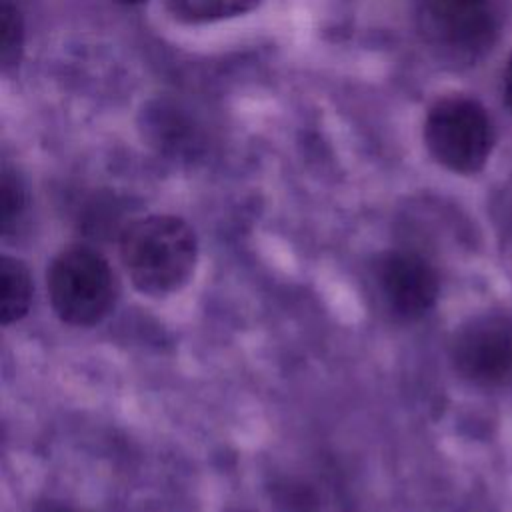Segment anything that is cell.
<instances>
[{"label": "cell", "instance_id": "obj_1", "mask_svg": "<svg viewBox=\"0 0 512 512\" xmlns=\"http://www.w3.org/2000/svg\"><path fill=\"white\" fill-rule=\"evenodd\" d=\"M120 258L138 292L166 296L184 288L194 274L196 234L178 216L152 214L122 230Z\"/></svg>", "mask_w": 512, "mask_h": 512}, {"label": "cell", "instance_id": "obj_2", "mask_svg": "<svg viewBox=\"0 0 512 512\" xmlns=\"http://www.w3.org/2000/svg\"><path fill=\"white\" fill-rule=\"evenodd\" d=\"M54 314L72 326H94L108 316L118 282L108 260L94 248L76 244L54 256L46 272Z\"/></svg>", "mask_w": 512, "mask_h": 512}, {"label": "cell", "instance_id": "obj_3", "mask_svg": "<svg viewBox=\"0 0 512 512\" xmlns=\"http://www.w3.org/2000/svg\"><path fill=\"white\" fill-rule=\"evenodd\" d=\"M424 140L438 164L458 174H474L486 164L494 134L478 102L444 98L428 112Z\"/></svg>", "mask_w": 512, "mask_h": 512}, {"label": "cell", "instance_id": "obj_4", "mask_svg": "<svg viewBox=\"0 0 512 512\" xmlns=\"http://www.w3.org/2000/svg\"><path fill=\"white\" fill-rule=\"evenodd\" d=\"M456 370L478 384H494L512 374V322L484 314L464 322L452 338Z\"/></svg>", "mask_w": 512, "mask_h": 512}, {"label": "cell", "instance_id": "obj_5", "mask_svg": "<svg viewBox=\"0 0 512 512\" xmlns=\"http://www.w3.org/2000/svg\"><path fill=\"white\" fill-rule=\"evenodd\" d=\"M374 278L388 308L406 320L424 316L438 298L434 268L414 252H382L374 260Z\"/></svg>", "mask_w": 512, "mask_h": 512}, {"label": "cell", "instance_id": "obj_6", "mask_svg": "<svg viewBox=\"0 0 512 512\" xmlns=\"http://www.w3.org/2000/svg\"><path fill=\"white\" fill-rule=\"evenodd\" d=\"M32 300L28 266L14 256L0 258V322L12 324L26 316Z\"/></svg>", "mask_w": 512, "mask_h": 512}, {"label": "cell", "instance_id": "obj_7", "mask_svg": "<svg viewBox=\"0 0 512 512\" xmlns=\"http://www.w3.org/2000/svg\"><path fill=\"white\" fill-rule=\"evenodd\" d=\"M258 0H166L168 12L188 24L216 22L252 10Z\"/></svg>", "mask_w": 512, "mask_h": 512}, {"label": "cell", "instance_id": "obj_8", "mask_svg": "<svg viewBox=\"0 0 512 512\" xmlns=\"http://www.w3.org/2000/svg\"><path fill=\"white\" fill-rule=\"evenodd\" d=\"M22 18L10 0H2L0 6V60L2 66H14L22 52Z\"/></svg>", "mask_w": 512, "mask_h": 512}, {"label": "cell", "instance_id": "obj_9", "mask_svg": "<svg viewBox=\"0 0 512 512\" xmlns=\"http://www.w3.org/2000/svg\"><path fill=\"white\" fill-rule=\"evenodd\" d=\"M24 206H26V194L20 180L4 168L0 178V218H2L4 234H8L12 226L20 220Z\"/></svg>", "mask_w": 512, "mask_h": 512}, {"label": "cell", "instance_id": "obj_10", "mask_svg": "<svg viewBox=\"0 0 512 512\" xmlns=\"http://www.w3.org/2000/svg\"><path fill=\"white\" fill-rule=\"evenodd\" d=\"M504 98H506L508 108L512 110V56L508 60V68H506V74H504Z\"/></svg>", "mask_w": 512, "mask_h": 512}, {"label": "cell", "instance_id": "obj_11", "mask_svg": "<svg viewBox=\"0 0 512 512\" xmlns=\"http://www.w3.org/2000/svg\"><path fill=\"white\" fill-rule=\"evenodd\" d=\"M38 512H76V510L62 508V506H54V504H46V506H42Z\"/></svg>", "mask_w": 512, "mask_h": 512}, {"label": "cell", "instance_id": "obj_12", "mask_svg": "<svg viewBox=\"0 0 512 512\" xmlns=\"http://www.w3.org/2000/svg\"><path fill=\"white\" fill-rule=\"evenodd\" d=\"M118 2H122V4H136V2H142V0H118Z\"/></svg>", "mask_w": 512, "mask_h": 512}, {"label": "cell", "instance_id": "obj_13", "mask_svg": "<svg viewBox=\"0 0 512 512\" xmlns=\"http://www.w3.org/2000/svg\"><path fill=\"white\" fill-rule=\"evenodd\" d=\"M458 2H468V4H478V2H482V0H458Z\"/></svg>", "mask_w": 512, "mask_h": 512}]
</instances>
